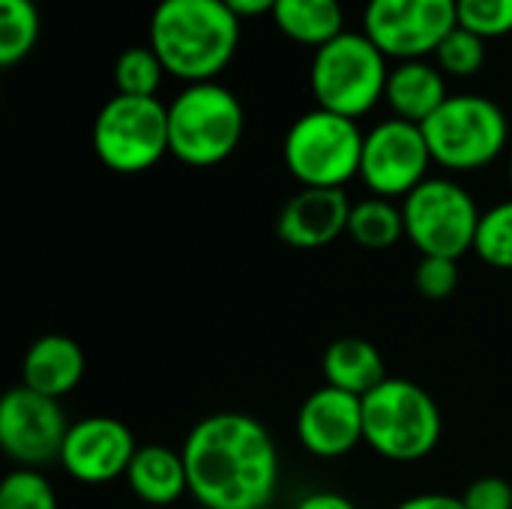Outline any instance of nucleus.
I'll list each match as a JSON object with an SVG mask.
<instances>
[{
    "instance_id": "nucleus-9",
    "label": "nucleus",
    "mask_w": 512,
    "mask_h": 509,
    "mask_svg": "<svg viewBox=\"0 0 512 509\" xmlns=\"http://www.w3.org/2000/svg\"><path fill=\"white\" fill-rule=\"evenodd\" d=\"M402 216L405 237L420 255L459 261L465 252H474L483 213L462 183L450 177H429L402 201Z\"/></svg>"
},
{
    "instance_id": "nucleus-26",
    "label": "nucleus",
    "mask_w": 512,
    "mask_h": 509,
    "mask_svg": "<svg viewBox=\"0 0 512 509\" xmlns=\"http://www.w3.org/2000/svg\"><path fill=\"white\" fill-rule=\"evenodd\" d=\"M435 57H438V66L447 75L471 78L486 63V39L477 36V33H471V30H465L462 24H456V30L438 45Z\"/></svg>"
},
{
    "instance_id": "nucleus-8",
    "label": "nucleus",
    "mask_w": 512,
    "mask_h": 509,
    "mask_svg": "<svg viewBox=\"0 0 512 509\" xmlns=\"http://www.w3.org/2000/svg\"><path fill=\"white\" fill-rule=\"evenodd\" d=\"M96 159L114 174H141L171 153L168 105L156 96H111L93 120Z\"/></svg>"
},
{
    "instance_id": "nucleus-15",
    "label": "nucleus",
    "mask_w": 512,
    "mask_h": 509,
    "mask_svg": "<svg viewBox=\"0 0 512 509\" xmlns=\"http://www.w3.org/2000/svg\"><path fill=\"white\" fill-rule=\"evenodd\" d=\"M351 198L345 189H306L291 195L276 219V237L291 249H324L348 234Z\"/></svg>"
},
{
    "instance_id": "nucleus-23",
    "label": "nucleus",
    "mask_w": 512,
    "mask_h": 509,
    "mask_svg": "<svg viewBox=\"0 0 512 509\" xmlns=\"http://www.w3.org/2000/svg\"><path fill=\"white\" fill-rule=\"evenodd\" d=\"M474 252L495 270H512V198L483 210Z\"/></svg>"
},
{
    "instance_id": "nucleus-10",
    "label": "nucleus",
    "mask_w": 512,
    "mask_h": 509,
    "mask_svg": "<svg viewBox=\"0 0 512 509\" xmlns=\"http://www.w3.org/2000/svg\"><path fill=\"white\" fill-rule=\"evenodd\" d=\"M456 24V0H369L363 15V33L399 63L435 54Z\"/></svg>"
},
{
    "instance_id": "nucleus-5",
    "label": "nucleus",
    "mask_w": 512,
    "mask_h": 509,
    "mask_svg": "<svg viewBox=\"0 0 512 509\" xmlns=\"http://www.w3.org/2000/svg\"><path fill=\"white\" fill-rule=\"evenodd\" d=\"M366 132L357 120L315 108L291 123L282 144V159L291 177L306 189H345L360 177Z\"/></svg>"
},
{
    "instance_id": "nucleus-6",
    "label": "nucleus",
    "mask_w": 512,
    "mask_h": 509,
    "mask_svg": "<svg viewBox=\"0 0 512 509\" xmlns=\"http://www.w3.org/2000/svg\"><path fill=\"white\" fill-rule=\"evenodd\" d=\"M387 57L366 33H342L312 60V93L318 108L360 120L387 93Z\"/></svg>"
},
{
    "instance_id": "nucleus-29",
    "label": "nucleus",
    "mask_w": 512,
    "mask_h": 509,
    "mask_svg": "<svg viewBox=\"0 0 512 509\" xmlns=\"http://www.w3.org/2000/svg\"><path fill=\"white\" fill-rule=\"evenodd\" d=\"M462 504L468 509H512V483L504 477H480L465 489Z\"/></svg>"
},
{
    "instance_id": "nucleus-17",
    "label": "nucleus",
    "mask_w": 512,
    "mask_h": 509,
    "mask_svg": "<svg viewBox=\"0 0 512 509\" xmlns=\"http://www.w3.org/2000/svg\"><path fill=\"white\" fill-rule=\"evenodd\" d=\"M129 492L144 507H171L189 492V474L180 450H171L165 444H147L138 447L129 471H126Z\"/></svg>"
},
{
    "instance_id": "nucleus-27",
    "label": "nucleus",
    "mask_w": 512,
    "mask_h": 509,
    "mask_svg": "<svg viewBox=\"0 0 512 509\" xmlns=\"http://www.w3.org/2000/svg\"><path fill=\"white\" fill-rule=\"evenodd\" d=\"M459 24L483 39L512 33V0H456Z\"/></svg>"
},
{
    "instance_id": "nucleus-34",
    "label": "nucleus",
    "mask_w": 512,
    "mask_h": 509,
    "mask_svg": "<svg viewBox=\"0 0 512 509\" xmlns=\"http://www.w3.org/2000/svg\"><path fill=\"white\" fill-rule=\"evenodd\" d=\"M33 3H39V0H33Z\"/></svg>"
},
{
    "instance_id": "nucleus-20",
    "label": "nucleus",
    "mask_w": 512,
    "mask_h": 509,
    "mask_svg": "<svg viewBox=\"0 0 512 509\" xmlns=\"http://www.w3.org/2000/svg\"><path fill=\"white\" fill-rule=\"evenodd\" d=\"M273 21L291 42L309 45L315 51L345 33L339 0H279Z\"/></svg>"
},
{
    "instance_id": "nucleus-25",
    "label": "nucleus",
    "mask_w": 512,
    "mask_h": 509,
    "mask_svg": "<svg viewBox=\"0 0 512 509\" xmlns=\"http://www.w3.org/2000/svg\"><path fill=\"white\" fill-rule=\"evenodd\" d=\"M0 509H60V504L42 471L12 468L0 483Z\"/></svg>"
},
{
    "instance_id": "nucleus-4",
    "label": "nucleus",
    "mask_w": 512,
    "mask_h": 509,
    "mask_svg": "<svg viewBox=\"0 0 512 509\" xmlns=\"http://www.w3.org/2000/svg\"><path fill=\"white\" fill-rule=\"evenodd\" d=\"M246 111L240 99L216 84H189L168 105L171 156L192 168H213L225 162L243 141Z\"/></svg>"
},
{
    "instance_id": "nucleus-1",
    "label": "nucleus",
    "mask_w": 512,
    "mask_h": 509,
    "mask_svg": "<svg viewBox=\"0 0 512 509\" xmlns=\"http://www.w3.org/2000/svg\"><path fill=\"white\" fill-rule=\"evenodd\" d=\"M189 495L204 509H264L279 486V450L261 420L216 411L183 441Z\"/></svg>"
},
{
    "instance_id": "nucleus-16",
    "label": "nucleus",
    "mask_w": 512,
    "mask_h": 509,
    "mask_svg": "<svg viewBox=\"0 0 512 509\" xmlns=\"http://www.w3.org/2000/svg\"><path fill=\"white\" fill-rule=\"evenodd\" d=\"M84 351L75 339L63 333H48L33 339L21 360V384L48 399L69 396L84 378Z\"/></svg>"
},
{
    "instance_id": "nucleus-13",
    "label": "nucleus",
    "mask_w": 512,
    "mask_h": 509,
    "mask_svg": "<svg viewBox=\"0 0 512 509\" xmlns=\"http://www.w3.org/2000/svg\"><path fill=\"white\" fill-rule=\"evenodd\" d=\"M135 453L138 444L126 423L108 414H93L69 426L60 468L81 486H105L126 477Z\"/></svg>"
},
{
    "instance_id": "nucleus-14",
    "label": "nucleus",
    "mask_w": 512,
    "mask_h": 509,
    "mask_svg": "<svg viewBox=\"0 0 512 509\" xmlns=\"http://www.w3.org/2000/svg\"><path fill=\"white\" fill-rule=\"evenodd\" d=\"M297 441L315 459H342L363 441V399L336 387L306 396L297 411Z\"/></svg>"
},
{
    "instance_id": "nucleus-22",
    "label": "nucleus",
    "mask_w": 512,
    "mask_h": 509,
    "mask_svg": "<svg viewBox=\"0 0 512 509\" xmlns=\"http://www.w3.org/2000/svg\"><path fill=\"white\" fill-rule=\"evenodd\" d=\"M39 39V12L33 0H0V66L21 63Z\"/></svg>"
},
{
    "instance_id": "nucleus-11",
    "label": "nucleus",
    "mask_w": 512,
    "mask_h": 509,
    "mask_svg": "<svg viewBox=\"0 0 512 509\" xmlns=\"http://www.w3.org/2000/svg\"><path fill=\"white\" fill-rule=\"evenodd\" d=\"M432 150L426 144L423 126L390 117L366 132L360 180L378 198H408L423 180H429Z\"/></svg>"
},
{
    "instance_id": "nucleus-2",
    "label": "nucleus",
    "mask_w": 512,
    "mask_h": 509,
    "mask_svg": "<svg viewBox=\"0 0 512 509\" xmlns=\"http://www.w3.org/2000/svg\"><path fill=\"white\" fill-rule=\"evenodd\" d=\"M240 18L225 0H159L150 18V48L168 75L213 81L237 54Z\"/></svg>"
},
{
    "instance_id": "nucleus-33",
    "label": "nucleus",
    "mask_w": 512,
    "mask_h": 509,
    "mask_svg": "<svg viewBox=\"0 0 512 509\" xmlns=\"http://www.w3.org/2000/svg\"><path fill=\"white\" fill-rule=\"evenodd\" d=\"M510 186H512V159H510Z\"/></svg>"
},
{
    "instance_id": "nucleus-7",
    "label": "nucleus",
    "mask_w": 512,
    "mask_h": 509,
    "mask_svg": "<svg viewBox=\"0 0 512 509\" xmlns=\"http://www.w3.org/2000/svg\"><path fill=\"white\" fill-rule=\"evenodd\" d=\"M423 135L435 165L447 171H480L504 153L510 123L498 102L462 93L450 96L423 123Z\"/></svg>"
},
{
    "instance_id": "nucleus-28",
    "label": "nucleus",
    "mask_w": 512,
    "mask_h": 509,
    "mask_svg": "<svg viewBox=\"0 0 512 509\" xmlns=\"http://www.w3.org/2000/svg\"><path fill=\"white\" fill-rule=\"evenodd\" d=\"M414 285L426 300H447L456 294L459 288V261L453 258H432V255H420L417 273H414Z\"/></svg>"
},
{
    "instance_id": "nucleus-3",
    "label": "nucleus",
    "mask_w": 512,
    "mask_h": 509,
    "mask_svg": "<svg viewBox=\"0 0 512 509\" xmlns=\"http://www.w3.org/2000/svg\"><path fill=\"white\" fill-rule=\"evenodd\" d=\"M444 417L432 393L405 378H387L363 396V441L387 462L411 465L435 453Z\"/></svg>"
},
{
    "instance_id": "nucleus-31",
    "label": "nucleus",
    "mask_w": 512,
    "mask_h": 509,
    "mask_svg": "<svg viewBox=\"0 0 512 509\" xmlns=\"http://www.w3.org/2000/svg\"><path fill=\"white\" fill-rule=\"evenodd\" d=\"M294 509H357V504L339 492H312V495L300 498Z\"/></svg>"
},
{
    "instance_id": "nucleus-19",
    "label": "nucleus",
    "mask_w": 512,
    "mask_h": 509,
    "mask_svg": "<svg viewBox=\"0 0 512 509\" xmlns=\"http://www.w3.org/2000/svg\"><path fill=\"white\" fill-rule=\"evenodd\" d=\"M321 369H324L327 387L345 390L360 399L390 378L384 366V354L369 339H360V336H342L330 342L324 351Z\"/></svg>"
},
{
    "instance_id": "nucleus-18",
    "label": "nucleus",
    "mask_w": 512,
    "mask_h": 509,
    "mask_svg": "<svg viewBox=\"0 0 512 509\" xmlns=\"http://www.w3.org/2000/svg\"><path fill=\"white\" fill-rule=\"evenodd\" d=\"M384 99L393 108V117L423 126L450 96L438 66L426 60H405L390 69Z\"/></svg>"
},
{
    "instance_id": "nucleus-32",
    "label": "nucleus",
    "mask_w": 512,
    "mask_h": 509,
    "mask_svg": "<svg viewBox=\"0 0 512 509\" xmlns=\"http://www.w3.org/2000/svg\"><path fill=\"white\" fill-rule=\"evenodd\" d=\"M279 0H225V6L237 15V18H255V15H264L276 9Z\"/></svg>"
},
{
    "instance_id": "nucleus-12",
    "label": "nucleus",
    "mask_w": 512,
    "mask_h": 509,
    "mask_svg": "<svg viewBox=\"0 0 512 509\" xmlns=\"http://www.w3.org/2000/svg\"><path fill=\"white\" fill-rule=\"evenodd\" d=\"M69 426L57 399L33 393L24 384L6 390L0 399V450L15 468L42 471L60 462Z\"/></svg>"
},
{
    "instance_id": "nucleus-24",
    "label": "nucleus",
    "mask_w": 512,
    "mask_h": 509,
    "mask_svg": "<svg viewBox=\"0 0 512 509\" xmlns=\"http://www.w3.org/2000/svg\"><path fill=\"white\" fill-rule=\"evenodd\" d=\"M162 75H165V66L150 45L126 48L114 60V84H117V93L123 96H156Z\"/></svg>"
},
{
    "instance_id": "nucleus-21",
    "label": "nucleus",
    "mask_w": 512,
    "mask_h": 509,
    "mask_svg": "<svg viewBox=\"0 0 512 509\" xmlns=\"http://www.w3.org/2000/svg\"><path fill=\"white\" fill-rule=\"evenodd\" d=\"M348 237H351L360 249H369V252L393 249V246L405 237V216H402V207H396V201L378 198V195H369V198L357 201V204L351 207Z\"/></svg>"
},
{
    "instance_id": "nucleus-30",
    "label": "nucleus",
    "mask_w": 512,
    "mask_h": 509,
    "mask_svg": "<svg viewBox=\"0 0 512 509\" xmlns=\"http://www.w3.org/2000/svg\"><path fill=\"white\" fill-rule=\"evenodd\" d=\"M393 509H468L462 504V498L444 495V492H423V495H411L405 501H399Z\"/></svg>"
}]
</instances>
